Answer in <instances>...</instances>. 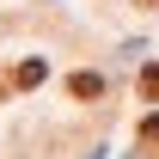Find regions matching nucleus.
Instances as JSON below:
<instances>
[{
  "instance_id": "1",
  "label": "nucleus",
  "mask_w": 159,
  "mask_h": 159,
  "mask_svg": "<svg viewBox=\"0 0 159 159\" xmlns=\"http://www.w3.org/2000/svg\"><path fill=\"white\" fill-rule=\"evenodd\" d=\"M67 92H74V98H98L104 80H98V74H74V80H67Z\"/></svg>"
},
{
  "instance_id": "2",
  "label": "nucleus",
  "mask_w": 159,
  "mask_h": 159,
  "mask_svg": "<svg viewBox=\"0 0 159 159\" xmlns=\"http://www.w3.org/2000/svg\"><path fill=\"white\" fill-rule=\"evenodd\" d=\"M43 74H49L43 61H19V74H12V86H43Z\"/></svg>"
},
{
  "instance_id": "3",
  "label": "nucleus",
  "mask_w": 159,
  "mask_h": 159,
  "mask_svg": "<svg viewBox=\"0 0 159 159\" xmlns=\"http://www.w3.org/2000/svg\"><path fill=\"white\" fill-rule=\"evenodd\" d=\"M141 147H147V153L159 147V116H147V122H141Z\"/></svg>"
},
{
  "instance_id": "4",
  "label": "nucleus",
  "mask_w": 159,
  "mask_h": 159,
  "mask_svg": "<svg viewBox=\"0 0 159 159\" xmlns=\"http://www.w3.org/2000/svg\"><path fill=\"white\" fill-rule=\"evenodd\" d=\"M141 92H147V98H159V67H141Z\"/></svg>"
},
{
  "instance_id": "5",
  "label": "nucleus",
  "mask_w": 159,
  "mask_h": 159,
  "mask_svg": "<svg viewBox=\"0 0 159 159\" xmlns=\"http://www.w3.org/2000/svg\"><path fill=\"white\" fill-rule=\"evenodd\" d=\"M0 98H6V80H0Z\"/></svg>"
},
{
  "instance_id": "6",
  "label": "nucleus",
  "mask_w": 159,
  "mask_h": 159,
  "mask_svg": "<svg viewBox=\"0 0 159 159\" xmlns=\"http://www.w3.org/2000/svg\"><path fill=\"white\" fill-rule=\"evenodd\" d=\"M141 6H159V0H141Z\"/></svg>"
}]
</instances>
